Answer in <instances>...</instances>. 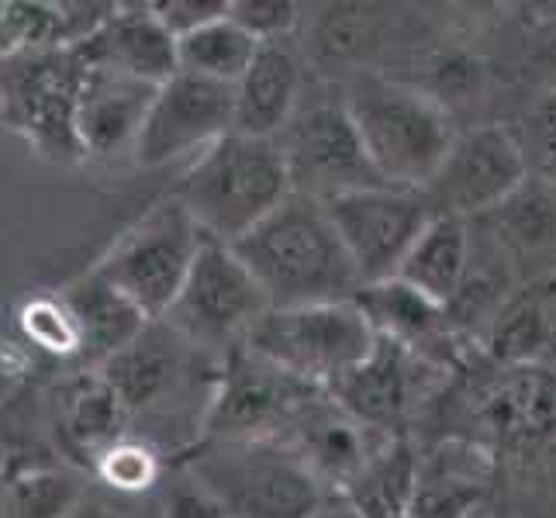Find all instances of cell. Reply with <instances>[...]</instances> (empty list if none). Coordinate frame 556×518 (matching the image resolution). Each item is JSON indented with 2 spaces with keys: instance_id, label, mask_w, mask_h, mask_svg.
<instances>
[{
  "instance_id": "13",
  "label": "cell",
  "mask_w": 556,
  "mask_h": 518,
  "mask_svg": "<svg viewBox=\"0 0 556 518\" xmlns=\"http://www.w3.org/2000/svg\"><path fill=\"white\" fill-rule=\"evenodd\" d=\"M228 131H236V87L177 73L156 90L136 160L142 166H169L180 160L194 163Z\"/></svg>"
},
{
  "instance_id": "26",
  "label": "cell",
  "mask_w": 556,
  "mask_h": 518,
  "mask_svg": "<svg viewBox=\"0 0 556 518\" xmlns=\"http://www.w3.org/2000/svg\"><path fill=\"white\" fill-rule=\"evenodd\" d=\"M356 304L363 308V315L370 318L374 332L380 339H388L408 353L418 350V345H426L429 339H435L446 325V308H439L435 301L421 298L397 277L367 283L356 294Z\"/></svg>"
},
{
  "instance_id": "2",
  "label": "cell",
  "mask_w": 556,
  "mask_h": 518,
  "mask_svg": "<svg viewBox=\"0 0 556 518\" xmlns=\"http://www.w3.org/2000/svg\"><path fill=\"white\" fill-rule=\"evenodd\" d=\"M294 194L280 139L228 131L190 163L177 201L190 211L204 239L236 245Z\"/></svg>"
},
{
  "instance_id": "5",
  "label": "cell",
  "mask_w": 556,
  "mask_h": 518,
  "mask_svg": "<svg viewBox=\"0 0 556 518\" xmlns=\"http://www.w3.org/2000/svg\"><path fill=\"white\" fill-rule=\"evenodd\" d=\"M380 336L356 301L270 308L245 339V350L274 363L280 374L329 394L336 383L367 363Z\"/></svg>"
},
{
  "instance_id": "17",
  "label": "cell",
  "mask_w": 556,
  "mask_h": 518,
  "mask_svg": "<svg viewBox=\"0 0 556 518\" xmlns=\"http://www.w3.org/2000/svg\"><path fill=\"white\" fill-rule=\"evenodd\" d=\"M114 11L98 0H0V60L84 46Z\"/></svg>"
},
{
  "instance_id": "33",
  "label": "cell",
  "mask_w": 556,
  "mask_h": 518,
  "mask_svg": "<svg viewBox=\"0 0 556 518\" xmlns=\"http://www.w3.org/2000/svg\"><path fill=\"white\" fill-rule=\"evenodd\" d=\"M377 22L367 8L342 4L332 8L315 28V52L325 63L350 66V63H367L370 52L377 49Z\"/></svg>"
},
{
  "instance_id": "25",
  "label": "cell",
  "mask_w": 556,
  "mask_h": 518,
  "mask_svg": "<svg viewBox=\"0 0 556 518\" xmlns=\"http://www.w3.org/2000/svg\"><path fill=\"white\" fill-rule=\"evenodd\" d=\"M128 421V412L114 391L104 383L98 370L90 377H76L60 391V405H55V432L63 435L66 450L87 453L93 464L101 450H108L114 439H122V426Z\"/></svg>"
},
{
  "instance_id": "10",
  "label": "cell",
  "mask_w": 556,
  "mask_h": 518,
  "mask_svg": "<svg viewBox=\"0 0 556 518\" xmlns=\"http://www.w3.org/2000/svg\"><path fill=\"white\" fill-rule=\"evenodd\" d=\"M532 180L515 131L505 125H470L456 131L443 166L426 187L439 215L477 218L508 204Z\"/></svg>"
},
{
  "instance_id": "3",
  "label": "cell",
  "mask_w": 556,
  "mask_h": 518,
  "mask_svg": "<svg viewBox=\"0 0 556 518\" xmlns=\"http://www.w3.org/2000/svg\"><path fill=\"white\" fill-rule=\"evenodd\" d=\"M346 111L363 149L388 187L426 190L453 146V118L426 90L359 76L350 87Z\"/></svg>"
},
{
  "instance_id": "32",
  "label": "cell",
  "mask_w": 556,
  "mask_h": 518,
  "mask_svg": "<svg viewBox=\"0 0 556 518\" xmlns=\"http://www.w3.org/2000/svg\"><path fill=\"white\" fill-rule=\"evenodd\" d=\"M17 329L31 342V350L52 359H84V339L60 294H35L17 312Z\"/></svg>"
},
{
  "instance_id": "41",
  "label": "cell",
  "mask_w": 556,
  "mask_h": 518,
  "mask_svg": "<svg viewBox=\"0 0 556 518\" xmlns=\"http://www.w3.org/2000/svg\"><path fill=\"white\" fill-rule=\"evenodd\" d=\"M0 518H14L11 508H8V497H4V484H0Z\"/></svg>"
},
{
  "instance_id": "39",
  "label": "cell",
  "mask_w": 556,
  "mask_h": 518,
  "mask_svg": "<svg viewBox=\"0 0 556 518\" xmlns=\"http://www.w3.org/2000/svg\"><path fill=\"white\" fill-rule=\"evenodd\" d=\"M532 63L540 66V73L549 80V90H556V14H549L546 22L535 28Z\"/></svg>"
},
{
  "instance_id": "27",
  "label": "cell",
  "mask_w": 556,
  "mask_h": 518,
  "mask_svg": "<svg viewBox=\"0 0 556 518\" xmlns=\"http://www.w3.org/2000/svg\"><path fill=\"white\" fill-rule=\"evenodd\" d=\"M415 484H418V456L401 439H391L359 470L356 481L339 494H346L363 518H408Z\"/></svg>"
},
{
  "instance_id": "9",
  "label": "cell",
  "mask_w": 556,
  "mask_h": 518,
  "mask_svg": "<svg viewBox=\"0 0 556 518\" xmlns=\"http://www.w3.org/2000/svg\"><path fill=\"white\" fill-rule=\"evenodd\" d=\"M325 207H329V218L342 245H346L363 287L397 277V266L405 263L408 249L435 218V207L426 190L388 184L332 198Z\"/></svg>"
},
{
  "instance_id": "14",
  "label": "cell",
  "mask_w": 556,
  "mask_h": 518,
  "mask_svg": "<svg viewBox=\"0 0 556 518\" xmlns=\"http://www.w3.org/2000/svg\"><path fill=\"white\" fill-rule=\"evenodd\" d=\"M156 90L160 87L111 66L87 63L80 108H76V139L84 160H114L122 152H136Z\"/></svg>"
},
{
  "instance_id": "34",
  "label": "cell",
  "mask_w": 556,
  "mask_h": 518,
  "mask_svg": "<svg viewBox=\"0 0 556 518\" xmlns=\"http://www.w3.org/2000/svg\"><path fill=\"white\" fill-rule=\"evenodd\" d=\"M511 131H515V139H519V149L532 177L535 180L556 177V90L546 87L540 98L526 108L519 128H511Z\"/></svg>"
},
{
  "instance_id": "31",
  "label": "cell",
  "mask_w": 556,
  "mask_h": 518,
  "mask_svg": "<svg viewBox=\"0 0 556 518\" xmlns=\"http://www.w3.org/2000/svg\"><path fill=\"white\" fill-rule=\"evenodd\" d=\"M93 477L101 481L104 491L118 494V497H136L146 494L160 484L163 477V459L152 450V443L136 435H122L114 439L108 450L98 453L93 459Z\"/></svg>"
},
{
  "instance_id": "37",
  "label": "cell",
  "mask_w": 556,
  "mask_h": 518,
  "mask_svg": "<svg viewBox=\"0 0 556 518\" xmlns=\"http://www.w3.org/2000/svg\"><path fill=\"white\" fill-rule=\"evenodd\" d=\"M163 518H232V515H228V508L201 481L187 473L184 481H177L166 491Z\"/></svg>"
},
{
  "instance_id": "35",
  "label": "cell",
  "mask_w": 556,
  "mask_h": 518,
  "mask_svg": "<svg viewBox=\"0 0 556 518\" xmlns=\"http://www.w3.org/2000/svg\"><path fill=\"white\" fill-rule=\"evenodd\" d=\"M228 17L245 31L253 35L260 46L283 42L301 22V8L291 0H232Z\"/></svg>"
},
{
  "instance_id": "21",
  "label": "cell",
  "mask_w": 556,
  "mask_h": 518,
  "mask_svg": "<svg viewBox=\"0 0 556 518\" xmlns=\"http://www.w3.org/2000/svg\"><path fill=\"white\" fill-rule=\"evenodd\" d=\"M477 415L505 443L556 439V370L511 367L481 394Z\"/></svg>"
},
{
  "instance_id": "19",
  "label": "cell",
  "mask_w": 556,
  "mask_h": 518,
  "mask_svg": "<svg viewBox=\"0 0 556 518\" xmlns=\"http://www.w3.org/2000/svg\"><path fill=\"white\" fill-rule=\"evenodd\" d=\"M301 60L287 42L256 52L253 66L236 87V131L253 139H280L298 114Z\"/></svg>"
},
{
  "instance_id": "36",
  "label": "cell",
  "mask_w": 556,
  "mask_h": 518,
  "mask_svg": "<svg viewBox=\"0 0 556 518\" xmlns=\"http://www.w3.org/2000/svg\"><path fill=\"white\" fill-rule=\"evenodd\" d=\"M228 8H232V0H156V4H152V11H156V17L169 28V35H174L177 42L187 35H194L198 28L218 22V17H225Z\"/></svg>"
},
{
  "instance_id": "20",
  "label": "cell",
  "mask_w": 556,
  "mask_h": 518,
  "mask_svg": "<svg viewBox=\"0 0 556 518\" xmlns=\"http://www.w3.org/2000/svg\"><path fill=\"white\" fill-rule=\"evenodd\" d=\"M60 298L66 301V308L76 318V329H80V339H84L80 363H87L93 370H101L114 353H122L128 342H136L152 325L136 304H131L114 283H108L98 270L66 283Z\"/></svg>"
},
{
  "instance_id": "18",
  "label": "cell",
  "mask_w": 556,
  "mask_h": 518,
  "mask_svg": "<svg viewBox=\"0 0 556 518\" xmlns=\"http://www.w3.org/2000/svg\"><path fill=\"white\" fill-rule=\"evenodd\" d=\"M187 350L190 345L166 321H152L136 342L114 353L98 374L131 418L160 408L166 394L177 391Z\"/></svg>"
},
{
  "instance_id": "7",
  "label": "cell",
  "mask_w": 556,
  "mask_h": 518,
  "mask_svg": "<svg viewBox=\"0 0 556 518\" xmlns=\"http://www.w3.org/2000/svg\"><path fill=\"white\" fill-rule=\"evenodd\" d=\"M201 245L204 232L190 211L177 198H166L152 204L93 270L118 287L149 321H163L194 270Z\"/></svg>"
},
{
  "instance_id": "28",
  "label": "cell",
  "mask_w": 556,
  "mask_h": 518,
  "mask_svg": "<svg viewBox=\"0 0 556 518\" xmlns=\"http://www.w3.org/2000/svg\"><path fill=\"white\" fill-rule=\"evenodd\" d=\"M263 46L253 35H245L232 17H218L194 35L180 38V73L201 76L211 84H225V87H239L245 70L253 66L256 52Z\"/></svg>"
},
{
  "instance_id": "11",
  "label": "cell",
  "mask_w": 556,
  "mask_h": 518,
  "mask_svg": "<svg viewBox=\"0 0 556 518\" xmlns=\"http://www.w3.org/2000/svg\"><path fill=\"white\" fill-rule=\"evenodd\" d=\"M312 388L280 374L274 363L239 345L225 356L218 388L201 418V443H245V439H280L298 412L308 405Z\"/></svg>"
},
{
  "instance_id": "4",
  "label": "cell",
  "mask_w": 556,
  "mask_h": 518,
  "mask_svg": "<svg viewBox=\"0 0 556 518\" xmlns=\"http://www.w3.org/2000/svg\"><path fill=\"white\" fill-rule=\"evenodd\" d=\"M187 473L215 494L232 518H308L329 494L283 439L201 443Z\"/></svg>"
},
{
  "instance_id": "24",
  "label": "cell",
  "mask_w": 556,
  "mask_h": 518,
  "mask_svg": "<svg viewBox=\"0 0 556 518\" xmlns=\"http://www.w3.org/2000/svg\"><path fill=\"white\" fill-rule=\"evenodd\" d=\"M488 481V459L473 446H443L432 459H418V484L408 518H470Z\"/></svg>"
},
{
  "instance_id": "22",
  "label": "cell",
  "mask_w": 556,
  "mask_h": 518,
  "mask_svg": "<svg viewBox=\"0 0 556 518\" xmlns=\"http://www.w3.org/2000/svg\"><path fill=\"white\" fill-rule=\"evenodd\" d=\"M329 397L342 412L367 421V426L388 432L394 421L405 415L412 397V370H408V350L380 339L367 363H359L353 374L342 377Z\"/></svg>"
},
{
  "instance_id": "15",
  "label": "cell",
  "mask_w": 556,
  "mask_h": 518,
  "mask_svg": "<svg viewBox=\"0 0 556 518\" xmlns=\"http://www.w3.org/2000/svg\"><path fill=\"white\" fill-rule=\"evenodd\" d=\"M283 443L301 453V459L315 470L325 491L332 494L346 491L359 477V470L391 443V435L342 412L336 401H329V405L308 401L291 421V439H283Z\"/></svg>"
},
{
  "instance_id": "30",
  "label": "cell",
  "mask_w": 556,
  "mask_h": 518,
  "mask_svg": "<svg viewBox=\"0 0 556 518\" xmlns=\"http://www.w3.org/2000/svg\"><path fill=\"white\" fill-rule=\"evenodd\" d=\"M491 215H497L505 245L522 260L543 253V249L556 242V198L546 187L535 184V177L508 204L491 211Z\"/></svg>"
},
{
  "instance_id": "8",
  "label": "cell",
  "mask_w": 556,
  "mask_h": 518,
  "mask_svg": "<svg viewBox=\"0 0 556 518\" xmlns=\"http://www.w3.org/2000/svg\"><path fill=\"white\" fill-rule=\"evenodd\" d=\"M266 312L270 301L236 249L204 239L194 270L163 321L190 350L236 353Z\"/></svg>"
},
{
  "instance_id": "40",
  "label": "cell",
  "mask_w": 556,
  "mask_h": 518,
  "mask_svg": "<svg viewBox=\"0 0 556 518\" xmlns=\"http://www.w3.org/2000/svg\"><path fill=\"white\" fill-rule=\"evenodd\" d=\"M308 518H363V515L356 511V505L350 502L346 494L332 491V494H325V497H321V505H318Z\"/></svg>"
},
{
  "instance_id": "1",
  "label": "cell",
  "mask_w": 556,
  "mask_h": 518,
  "mask_svg": "<svg viewBox=\"0 0 556 518\" xmlns=\"http://www.w3.org/2000/svg\"><path fill=\"white\" fill-rule=\"evenodd\" d=\"M232 249L263 287L270 308L356 301L363 291L329 207L298 190Z\"/></svg>"
},
{
  "instance_id": "16",
  "label": "cell",
  "mask_w": 556,
  "mask_h": 518,
  "mask_svg": "<svg viewBox=\"0 0 556 518\" xmlns=\"http://www.w3.org/2000/svg\"><path fill=\"white\" fill-rule=\"evenodd\" d=\"M80 52L93 66H111L152 87H163L180 73V42L152 4H118L108 25L87 38Z\"/></svg>"
},
{
  "instance_id": "29",
  "label": "cell",
  "mask_w": 556,
  "mask_h": 518,
  "mask_svg": "<svg viewBox=\"0 0 556 518\" xmlns=\"http://www.w3.org/2000/svg\"><path fill=\"white\" fill-rule=\"evenodd\" d=\"M0 484L14 518H66L87 491L80 477L66 467H28Z\"/></svg>"
},
{
  "instance_id": "38",
  "label": "cell",
  "mask_w": 556,
  "mask_h": 518,
  "mask_svg": "<svg viewBox=\"0 0 556 518\" xmlns=\"http://www.w3.org/2000/svg\"><path fill=\"white\" fill-rule=\"evenodd\" d=\"M66 518H128L122 508V497L111 494V491H98V488H87L80 494V502L70 508Z\"/></svg>"
},
{
  "instance_id": "6",
  "label": "cell",
  "mask_w": 556,
  "mask_h": 518,
  "mask_svg": "<svg viewBox=\"0 0 556 518\" xmlns=\"http://www.w3.org/2000/svg\"><path fill=\"white\" fill-rule=\"evenodd\" d=\"M87 76L80 46L0 60V125L55 166L84 163L76 108Z\"/></svg>"
},
{
  "instance_id": "12",
  "label": "cell",
  "mask_w": 556,
  "mask_h": 518,
  "mask_svg": "<svg viewBox=\"0 0 556 518\" xmlns=\"http://www.w3.org/2000/svg\"><path fill=\"white\" fill-rule=\"evenodd\" d=\"M280 149L291 169V184L298 194L329 204L332 198L353 194V190L383 187L374 169L359 131L342 104H312L298 111L294 122L280 136Z\"/></svg>"
},
{
  "instance_id": "23",
  "label": "cell",
  "mask_w": 556,
  "mask_h": 518,
  "mask_svg": "<svg viewBox=\"0 0 556 518\" xmlns=\"http://www.w3.org/2000/svg\"><path fill=\"white\" fill-rule=\"evenodd\" d=\"M470 274V236L467 222L453 215H439L426 225V232L415 239L405 263L397 266V280L408 283L421 298L435 301L439 308H450L467 287Z\"/></svg>"
}]
</instances>
